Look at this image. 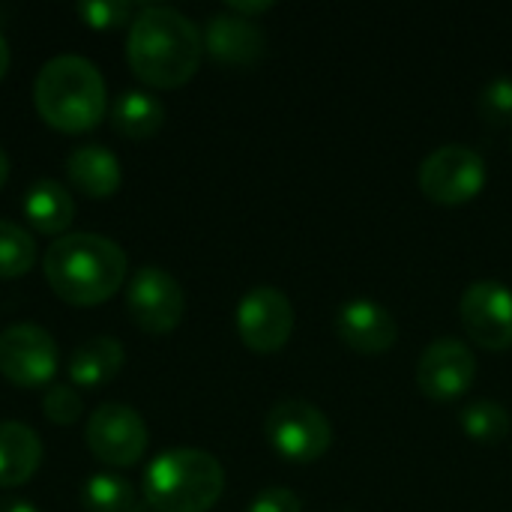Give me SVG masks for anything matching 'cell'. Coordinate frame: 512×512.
I'll use <instances>...</instances> for the list:
<instances>
[{"label":"cell","instance_id":"obj_1","mask_svg":"<svg viewBox=\"0 0 512 512\" xmlns=\"http://www.w3.org/2000/svg\"><path fill=\"white\" fill-rule=\"evenodd\" d=\"M201 54V30L174 6H141L129 24L126 60L132 72L150 87H183L198 72Z\"/></svg>","mask_w":512,"mask_h":512},{"label":"cell","instance_id":"obj_2","mask_svg":"<svg viewBox=\"0 0 512 512\" xmlns=\"http://www.w3.org/2000/svg\"><path fill=\"white\" fill-rule=\"evenodd\" d=\"M126 252L102 234H63L51 240L42 258L48 288L69 306H99L111 300L126 279Z\"/></svg>","mask_w":512,"mask_h":512},{"label":"cell","instance_id":"obj_3","mask_svg":"<svg viewBox=\"0 0 512 512\" xmlns=\"http://www.w3.org/2000/svg\"><path fill=\"white\" fill-rule=\"evenodd\" d=\"M33 102L48 126L78 135L99 126L105 117L108 87L93 60L81 54H57L39 69Z\"/></svg>","mask_w":512,"mask_h":512},{"label":"cell","instance_id":"obj_4","mask_svg":"<svg viewBox=\"0 0 512 512\" xmlns=\"http://www.w3.org/2000/svg\"><path fill=\"white\" fill-rule=\"evenodd\" d=\"M225 492V468L195 447L159 453L147 471L141 498L153 512H207Z\"/></svg>","mask_w":512,"mask_h":512},{"label":"cell","instance_id":"obj_5","mask_svg":"<svg viewBox=\"0 0 512 512\" xmlns=\"http://www.w3.org/2000/svg\"><path fill=\"white\" fill-rule=\"evenodd\" d=\"M264 432L270 447L297 465L318 462L333 444V426L321 408L306 399H282L267 411Z\"/></svg>","mask_w":512,"mask_h":512},{"label":"cell","instance_id":"obj_6","mask_svg":"<svg viewBox=\"0 0 512 512\" xmlns=\"http://www.w3.org/2000/svg\"><path fill=\"white\" fill-rule=\"evenodd\" d=\"M420 189L435 204H465L486 186V162L465 144H444L432 150L420 165Z\"/></svg>","mask_w":512,"mask_h":512},{"label":"cell","instance_id":"obj_7","mask_svg":"<svg viewBox=\"0 0 512 512\" xmlns=\"http://www.w3.org/2000/svg\"><path fill=\"white\" fill-rule=\"evenodd\" d=\"M126 309L138 330L150 336H165L183 321L186 294L168 270L150 264L132 273L126 288Z\"/></svg>","mask_w":512,"mask_h":512},{"label":"cell","instance_id":"obj_8","mask_svg":"<svg viewBox=\"0 0 512 512\" xmlns=\"http://www.w3.org/2000/svg\"><path fill=\"white\" fill-rule=\"evenodd\" d=\"M57 342L39 324H12L0 333V375L24 390H36L57 375Z\"/></svg>","mask_w":512,"mask_h":512},{"label":"cell","instance_id":"obj_9","mask_svg":"<svg viewBox=\"0 0 512 512\" xmlns=\"http://www.w3.org/2000/svg\"><path fill=\"white\" fill-rule=\"evenodd\" d=\"M84 438L90 453L111 468H132L147 453V423L123 402L99 405L87 420Z\"/></svg>","mask_w":512,"mask_h":512},{"label":"cell","instance_id":"obj_10","mask_svg":"<svg viewBox=\"0 0 512 512\" xmlns=\"http://www.w3.org/2000/svg\"><path fill=\"white\" fill-rule=\"evenodd\" d=\"M237 333L240 342L255 354H276L294 333V306L291 300L273 288L258 285L243 294L237 306Z\"/></svg>","mask_w":512,"mask_h":512},{"label":"cell","instance_id":"obj_11","mask_svg":"<svg viewBox=\"0 0 512 512\" xmlns=\"http://www.w3.org/2000/svg\"><path fill=\"white\" fill-rule=\"evenodd\" d=\"M462 324L486 351L512 348V291L498 279H480L462 294Z\"/></svg>","mask_w":512,"mask_h":512},{"label":"cell","instance_id":"obj_12","mask_svg":"<svg viewBox=\"0 0 512 512\" xmlns=\"http://www.w3.org/2000/svg\"><path fill=\"white\" fill-rule=\"evenodd\" d=\"M477 378V360L459 339L432 342L417 363V387L432 402H456L471 390Z\"/></svg>","mask_w":512,"mask_h":512},{"label":"cell","instance_id":"obj_13","mask_svg":"<svg viewBox=\"0 0 512 512\" xmlns=\"http://www.w3.org/2000/svg\"><path fill=\"white\" fill-rule=\"evenodd\" d=\"M336 330H339V339L351 351L366 354V357L390 351L399 339V324L390 315V309L366 297H357L339 309Z\"/></svg>","mask_w":512,"mask_h":512},{"label":"cell","instance_id":"obj_14","mask_svg":"<svg viewBox=\"0 0 512 512\" xmlns=\"http://www.w3.org/2000/svg\"><path fill=\"white\" fill-rule=\"evenodd\" d=\"M204 51L225 66H255L267 51V36L252 18L219 12L204 24Z\"/></svg>","mask_w":512,"mask_h":512},{"label":"cell","instance_id":"obj_15","mask_svg":"<svg viewBox=\"0 0 512 512\" xmlns=\"http://www.w3.org/2000/svg\"><path fill=\"white\" fill-rule=\"evenodd\" d=\"M66 174H69V183L87 198H111L123 183L120 159L102 144L75 147L66 156Z\"/></svg>","mask_w":512,"mask_h":512},{"label":"cell","instance_id":"obj_16","mask_svg":"<svg viewBox=\"0 0 512 512\" xmlns=\"http://www.w3.org/2000/svg\"><path fill=\"white\" fill-rule=\"evenodd\" d=\"M42 462L39 435L15 420L0 423V489L24 486Z\"/></svg>","mask_w":512,"mask_h":512},{"label":"cell","instance_id":"obj_17","mask_svg":"<svg viewBox=\"0 0 512 512\" xmlns=\"http://www.w3.org/2000/svg\"><path fill=\"white\" fill-rule=\"evenodd\" d=\"M24 219L48 237H63L75 216V201L69 189L57 180H36L21 201Z\"/></svg>","mask_w":512,"mask_h":512},{"label":"cell","instance_id":"obj_18","mask_svg":"<svg viewBox=\"0 0 512 512\" xmlns=\"http://www.w3.org/2000/svg\"><path fill=\"white\" fill-rule=\"evenodd\" d=\"M123 345L111 336H93L69 357V381L87 390L111 384L123 369Z\"/></svg>","mask_w":512,"mask_h":512},{"label":"cell","instance_id":"obj_19","mask_svg":"<svg viewBox=\"0 0 512 512\" xmlns=\"http://www.w3.org/2000/svg\"><path fill=\"white\" fill-rule=\"evenodd\" d=\"M165 123V105L147 90H123L111 105V126L129 141L153 138Z\"/></svg>","mask_w":512,"mask_h":512},{"label":"cell","instance_id":"obj_20","mask_svg":"<svg viewBox=\"0 0 512 512\" xmlns=\"http://www.w3.org/2000/svg\"><path fill=\"white\" fill-rule=\"evenodd\" d=\"M81 501L90 512H153L135 495L132 483L114 474H93L84 483Z\"/></svg>","mask_w":512,"mask_h":512},{"label":"cell","instance_id":"obj_21","mask_svg":"<svg viewBox=\"0 0 512 512\" xmlns=\"http://www.w3.org/2000/svg\"><path fill=\"white\" fill-rule=\"evenodd\" d=\"M36 258H39V249H36L33 234L21 228L18 222L0 219V279H18L30 273Z\"/></svg>","mask_w":512,"mask_h":512},{"label":"cell","instance_id":"obj_22","mask_svg":"<svg viewBox=\"0 0 512 512\" xmlns=\"http://www.w3.org/2000/svg\"><path fill=\"white\" fill-rule=\"evenodd\" d=\"M459 423H462L465 435L480 441V444H498L510 432L507 408L501 402H492V399H480V402L465 405L459 414Z\"/></svg>","mask_w":512,"mask_h":512},{"label":"cell","instance_id":"obj_23","mask_svg":"<svg viewBox=\"0 0 512 512\" xmlns=\"http://www.w3.org/2000/svg\"><path fill=\"white\" fill-rule=\"evenodd\" d=\"M78 15L93 30H114L123 24H132L138 15V6L129 0H84L78 3Z\"/></svg>","mask_w":512,"mask_h":512},{"label":"cell","instance_id":"obj_24","mask_svg":"<svg viewBox=\"0 0 512 512\" xmlns=\"http://www.w3.org/2000/svg\"><path fill=\"white\" fill-rule=\"evenodd\" d=\"M81 411H84V402H81V396L75 393L72 384H51L45 390V396H42V414L54 426H72V423H78Z\"/></svg>","mask_w":512,"mask_h":512},{"label":"cell","instance_id":"obj_25","mask_svg":"<svg viewBox=\"0 0 512 512\" xmlns=\"http://www.w3.org/2000/svg\"><path fill=\"white\" fill-rule=\"evenodd\" d=\"M480 117L489 126H507L512 120V78H495L480 93Z\"/></svg>","mask_w":512,"mask_h":512},{"label":"cell","instance_id":"obj_26","mask_svg":"<svg viewBox=\"0 0 512 512\" xmlns=\"http://www.w3.org/2000/svg\"><path fill=\"white\" fill-rule=\"evenodd\" d=\"M249 512H303V507L291 489H264L249 504Z\"/></svg>","mask_w":512,"mask_h":512},{"label":"cell","instance_id":"obj_27","mask_svg":"<svg viewBox=\"0 0 512 512\" xmlns=\"http://www.w3.org/2000/svg\"><path fill=\"white\" fill-rule=\"evenodd\" d=\"M267 9H273V3H270V0H258V3H240V0H234V3L228 6V12L243 15V18L261 15V12H267Z\"/></svg>","mask_w":512,"mask_h":512},{"label":"cell","instance_id":"obj_28","mask_svg":"<svg viewBox=\"0 0 512 512\" xmlns=\"http://www.w3.org/2000/svg\"><path fill=\"white\" fill-rule=\"evenodd\" d=\"M0 512H39L30 501H21V498H3L0 501Z\"/></svg>","mask_w":512,"mask_h":512},{"label":"cell","instance_id":"obj_29","mask_svg":"<svg viewBox=\"0 0 512 512\" xmlns=\"http://www.w3.org/2000/svg\"><path fill=\"white\" fill-rule=\"evenodd\" d=\"M9 63H12V51H9V42H6V36L0 33V81H3V75L9 72Z\"/></svg>","mask_w":512,"mask_h":512},{"label":"cell","instance_id":"obj_30","mask_svg":"<svg viewBox=\"0 0 512 512\" xmlns=\"http://www.w3.org/2000/svg\"><path fill=\"white\" fill-rule=\"evenodd\" d=\"M6 180H9V156H6L3 147H0V189H3Z\"/></svg>","mask_w":512,"mask_h":512}]
</instances>
